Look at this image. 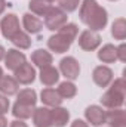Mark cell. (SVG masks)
<instances>
[{"label": "cell", "mask_w": 126, "mask_h": 127, "mask_svg": "<svg viewBox=\"0 0 126 127\" xmlns=\"http://www.w3.org/2000/svg\"><path fill=\"white\" fill-rule=\"evenodd\" d=\"M33 108L34 106H28V105H24V103H19V102H16L15 105H13V115L15 117H19V118H28V117H31L33 114Z\"/></svg>", "instance_id": "obj_23"}, {"label": "cell", "mask_w": 126, "mask_h": 127, "mask_svg": "<svg viewBox=\"0 0 126 127\" xmlns=\"http://www.w3.org/2000/svg\"><path fill=\"white\" fill-rule=\"evenodd\" d=\"M18 81L10 77V75H4L0 78V92L4 95H13L18 92Z\"/></svg>", "instance_id": "obj_14"}, {"label": "cell", "mask_w": 126, "mask_h": 127, "mask_svg": "<svg viewBox=\"0 0 126 127\" xmlns=\"http://www.w3.org/2000/svg\"><path fill=\"white\" fill-rule=\"evenodd\" d=\"M45 16V25L49 30H60L67 22V15L58 7H51Z\"/></svg>", "instance_id": "obj_2"}, {"label": "cell", "mask_w": 126, "mask_h": 127, "mask_svg": "<svg viewBox=\"0 0 126 127\" xmlns=\"http://www.w3.org/2000/svg\"><path fill=\"white\" fill-rule=\"evenodd\" d=\"M42 100H43L46 105L57 106V105L61 103L63 99H61V96L58 95L57 90H54V89H45V90L42 92Z\"/></svg>", "instance_id": "obj_20"}, {"label": "cell", "mask_w": 126, "mask_h": 127, "mask_svg": "<svg viewBox=\"0 0 126 127\" xmlns=\"http://www.w3.org/2000/svg\"><path fill=\"white\" fill-rule=\"evenodd\" d=\"M58 71L54 68V66H51V65H48V66H43L42 68V72H40V80H42V83L43 84H46V86H52V84H55L57 81H58Z\"/></svg>", "instance_id": "obj_15"}, {"label": "cell", "mask_w": 126, "mask_h": 127, "mask_svg": "<svg viewBox=\"0 0 126 127\" xmlns=\"http://www.w3.org/2000/svg\"><path fill=\"white\" fill-rule=\"evenodd\" d=\"M123 97H125V93H120L117 90L110 89L101 97V102H102V105H105L108 108H117V106H120L123 103Z\"/></svg>", "instance_id": "obj_8"}, {"label": "cell", "mask_w": 126, "mask_h": 127, "mask_svg": "<svg viewBox=\"0 0 126 127\" xmlns=\"http://www.w3.org/2000/svg\"><path fill=\"white\" fill-rule=\"evenodd\" d=\"M105 120L111 127H126V114L122 109H113L105 114Z\"/></svg>", "instance_id": "obj_13"}, {"label": "cell", "mask_w": 126, "mask_h": 127, "mask_svg": "<svg viewBox=\"0 0 126 127\" xmlns=\"http://www.w3.org/2000/svg\"><path fill=\"white\" fill-rule=\"evenodd\" d=\"M34 75H36L34 68L27 62H24L19 68L15 69V80L18 83H22V84H30L34 80Z\"/></svg>", "instance_id": "obj_6"}, {"label": "cell", "mask_w": 126, "mask_h": 127, "mask_svg": "<svg viewBox=\"0 0 126 127\" xmlns=\"http://www.w3.org/2000/svg\"><path fill=\"white\" fill-rule=\"evenodd\" d=\"M60 34H63L64 37H67L68 40L73 41L76 38V35H77V27L74 24H67V25L60 28Z\"/></svg>", "instance_id": "obj_27"}, {"label": "cell", "mask_w": 126, "mask_h": 127, "mask_svg": "<svg viewBox=\"0 0 126 127\" xmlns=\"http://www.w3.org/2000/svg\"><path fill=\"white\" fill-rule=\"evenodd\" d=\"M125 80L123 78H117L114 83H113V86H111V89L113 90H117V92H120V93H125Z\"/></svg>", "instance_id": "obj_29"}, {"label": "cell", "mask_w": 126, "mask_h": 127, "mask_svg": "<svg viewBox=\"0 0 126 127\" xmlns=\"http://www.w3.org/2000/svg\"><path fill=\"white\" fill-rule=\"evenodd\" d=\"M51 117H52V126L55 127H64L68 121V111L64 108H55L51 111Z\"/></svg>", "instance_id": "obj_16"}, {"label": "cell", "mask_w": 126, "mask_h": 127, "mask_svg": "<svg viewBox=\"0 0 126 127\" xmlns=\"http://www.w3.org/2000/svg\"><path fill=\"white\" fill-rule=\"evenodd\" d=\"M34 124L37 127H49L52 126V117H51V109L48 108H39L33 114Z\"/></svg>", "instance_id": "obj_10"}, {"label": "cell", "mask_w": 126, "mask_h": 127, "mask_svg": "<svg viewBox=\"0 0 126 127\" xmlns=\"http://www.w3.org/2000/svg\"><path fill=\"white\" fill-rule=\"evenodd\" d=\"M0 27H1L3 35H4L6 38L12 40V37H13L16 32H19V21H18V18H16L13 13H9V15H6V16L1 19Z\"/></svg>", "instance_id": "obj_3"}, {"label": "cell", "mask_w": 126, "mask_h": 127, "mask_svg": "<svg viewBox=\"0 0 126 127\" xmlns=\"http://www.w3.org/2000/svg\"><path fill=\"white\" fill-rule=\"evenodd\" d=\"M71 127H88V124H86L85 121H82V120H76V121L71 124Z\"/></svg>", "instance_id": "obj_32"}, {"label": "cell", "mask_w": 126, "mask_h": 127, "mask_svg": "<svg viewBox=\"0 0 126 127\" xmlns=\"http://www.w3.org/2000/svg\"><path fill=\"white\" fill-rule=\"evenodd\" d=\"M10 127H27V124L22 123V121H12Z\"/></svg>", "instance_id": "obj_33"}, {"label": "cell", "mask_w": 126, "mask_h": 127, "mask_svg": "<svg viewBox=\"0 0 126 127\" xmlns=\"http://www.w3.org/2000/svg\"><path fill=\"white\" fill-rule=\"evenodd\" d=\"M98 58L102 61V62H114L116 59H117V50H116V47L114 46H111V44H105L99 52H98Z\"/></svg>", "instance_id": "obj_18"}, {"label": "cell", "mask_w": 126, "mask_h": 127, "mask_svg": "<svg viewBox=\"0 0 126 127\" xmlns=\"http://www.w3.org/2000/svg\"><path fill=\"white\" fill-rule=\"evenodd\" d=\"M60 6L67 12H73L79 6V0H60Z\"/></svg>", "instance_id": "obj_28"}, {"label": "cell", "mask_w": 126, "mask_h": 127, "mask_svg": "<svg viewBox=\"0 0 126 127\" xmlns=\"http://www.w3.org/2000/svg\"><path fill=\"white\" fill-rule=\"evenodd\" d=\"M116 50H117V56H119V58H120V61H126V46L125 44H122V46H120V47H119V49H116Z\"/></svg>", "instance_id": "obj_31"}, {"label": "cell", "mask_w": 126, "mask_h": 127, "mask_svg": "<svg viewBox=\"0 0 126 127\" xmlns=\"http://www.w3.org/2000/svg\"><path fill=\"white\" fill-rule=\"evenodd\" d=\"M86 118L94 124V126H101L105 123V112L102 111V108L96 106V105H92L86 109Z\"/></svg>", "instance_id": "obj_11"}, {"label": "cell", "mask_w": 126, "mask_h": 127, "mask_svg": "<svg viewBox=\"0 0 126 127\" xmlns=\"http://www.w3.org/2000/svg\"><path fill=\"white\" fill-rule=\"evenodd\" d=\"M58 95L61 96V97H73V96L76 95V86L73 84V83H68V81H64L60 84V87H58Z\"/></svg>", "instance_id": "obj_25"}, {"label": "cell", "mask_w": 126, "mask_h": 127, "mask_svg": "<svg viewBox=\"0 0 126 127\" xmlns=\"http://www.w3.org/2000/svg\"><path fill=\"white\" fill-rule=\"evenodd\" d=\"M36 92L31 90V89H25L22 92H19L18 95V100L19 103H24V105H28V106H34L36 105Z\"/></svg>", "instance_id": "obj_21"}, {"label": "cell", "mask_w": 126, "mask_h": 127, "mask_svg": "<svg viewBox=\"0 0 126 127\" xmlns=\"http://www.w3.org/2000/svg\"><path fill=\"white\" fill-rule=\"evenodd\" d=\"M80 18L92 30H101L107 24V12L98 6L95 0H83L80 7Z\"/></svg>", "instance_id": "obj_1"}, {"label": "cell", "mask_w": 126, "mask_h": 127, "mask_svg": "<svg viewBox=\"0 0 126 127\" xmlns=\"http://www.w3.org/2000/svg\"><path fill=\"white\" fill-rule=\"evenodd\" d=\"M1 77H3V74H1V68H0V78H1Z\"/></svg>", "instance_id": "obj_37"}, {"label": "cell", "mask_w": 126, "mask_h": 127, "mask_svg": "<svg viewBox=\"0 0 126 127\" xmlns=\"http://www.w3.org/2000/svg\"><path fill=\"white\" fill-rule=\"evenodd\" d=\"M48 1H52V0H48Z\"/></svg>", "instance_id": "obj_38"}, {"label": "cell", "mask_w": 126, "mask_h": 127, "mask_svg": "<svg viewBox=\"0 0 126 127\" xmlns=\"http://www.w3.org/2000/svg\"><path fill=\"white\" fill-rule=\"evenodd\" d=\"M6 66L9 68V69H12V71H15L16 68H19L22 64L25 62V56H24V53H21V52H18V50H9L7 52V55H6Z\"/></svg>", "instance_id": "obj_12"}, {"label": "cell", "mask_w": 126, "mask_h": 127, "mask_svg": "<svg viewBox=\"0 0 126 127\" xmlns=\"http://www.w3.org/2000/svg\"><path fill=\"white\" fill-rule=\"evenodd\" d=\"M9 108V100L4 97V96H0V115L4 114Z\"/></svg>", "instance_id": "obj_30"}, {"label": "cell", "mask_w": 126, "mask_h": 127, "mask_svg": "<svg viewBox=\"0 0 126 127\" xmlns=\"http://www.w3.org/2000/svg\"><path fill=\"white\" fill-rule=\"evenodd\" d=\"M4 7H6V1L4 0H0V13L4 10Z\"/></svg>", "instance_id": "obj_35"}, {"label": "cell", "mask_w": 126, "mask_h": 127, "mask_svg": "<svg viewBox=\"0 0 126 127\" xmlns=\"http://www.w3.org/2000/svg\"><path fill=\"white\" fill-rule=\"evenodd\" d=\"M99 43H101V37L91 30L83 31L82 35L79 37V44L83 50H94L99 46Z\"/></svg>", "instance_id": "obj_4"}, {"label": "cell", "mask_w": 126, "mask_h": 127, "mask_svg": "<svg viewBox=\"0 0 126 127\" xmlns=\"http://www.w3.org/2000/svg\"><path fill=\"white\" fill-rule=\"evenodd\" d=\"M60 68L63 71V74L67 77V78H77L79 77V72H80V66H79V62L74 59V58H64L61 64H60Z\"/></svg>", "instance_id": "obj_5"}, {"label": "cell", "mask_w": 126, "mask_h": 127, "mask_svg": "<svg viewBox=\"0 0 126 127\" xmlns=\"http://www.w3.org/2000/svg\"><path fill=\"white\" fill-rule=\"evenodd\" d=\"M0 127H7V121L3 115H0Z\"/></svg>", "instance_id": "obj_34"}, {"label": "cell", "mask_w": 126, "mask_h": 127, "mask_svg": "<svg viewBox=\"0 0 126 127\" xmlns=\"http://www.w3.org/2000/svg\"><path fill=\"white\" fill-rule=\"evenodd\" d=\"M24 27H25V30L28 32L36 34V32H39L42 30L43 24H42V21H40L37 16H33L30 13H25V15H24Z\"/></svg>", "instance_id": "obj_17"}, {"label": "cell", "mask_w": 126, "mask_h": 127, "mask_svg": "<svg viewBox=\"0 0 126 127\" xmlns=\"http://www.w3.org/2000/svg\"><path fill=\"white\" fill-rule=\"evenodd\" d=\"M111 78H113V72H111L110 68H107V66H98V68H95L94 81L98 86H101V87L108 86V83L111 81Z\"/></svg>", "instance_id": "obj_9"}, {"label": "cell", "mask_w": 126, "mask_h": 127, "mask_svg": "<svg viewBox=\"0 0 126 127\" xmlns=\"http://www.w3.org/2000/svg\"><path fill=\"white\" fill-rule=\"evenodd\" d=\"M113 35H114V38H117V40H123L126 35V21L123 18H119V19H116L114 21V24H113Z\"/></svg>", "instance_id": "obj_24"}, {"label": "cell", "mask_w": 126, "mask_h": 127, "mask_svg": "<svg viewBox=\"0 0 126 127\" xmlns=\"http://www.w3.org/2000/svg\"><path fill=\"white\" fill-rule=\"evenodd\" d=\"M30 9L37 15H46V12L51 9V4L48 0H31L30 1Z\"/></svg>", "instance_id": "obj_22"}, {"label": "cell", "mask_w": 126, "mask_h": 127, "mask_svg": "<svg viewBox=\"0 0 126 127\" xmlns=\"http://www.w3.org/2000/svg\"><path fill=\"white\" fill-rule=\"evenodd\" d=\"M12 41H13V44L18 46L19 49H27V47H30V44H31L30 37H28L27 34H24L22 31L16 32V34L12 37Z\"/></svg>", "instance_id": "obj_26"}, {"label": "cell", "mask_w": 126, "mask_h": 127, "mask_svg": "<svg viewBox=\"0 0 126 127\" xmlns=\"http://www.w3.org/2000/svg\"><path fill=\"white\" fill-rule=\"evenodd\" d=\"M3 56H4V49H3V47L0 46V61L3 59Z\"/></svg>", "instance_id": "obj_36"}, {"label": "cell", "mask_w": 126, "mask_h": 127, "mask_svg": "<svg viewBox=\"0 0 126 127\" xmlns=\"http://www.w3.org/2000/svg\"><path fill=\"white\" fill-rule=\"evenodd\" d=\"M31 59L36 65H39V66L43 68V66H48V65L52 64V55L49 52H46V50L39 49V50H36L31 55Z\"/></svg>", "instance_id": "obj_19"}, {"label": "cell", "mask_w": 126, "mask_h": 127, "mask_svg": "<svg viewBox=\"0 0 126 127\" xmlns=\"http://www.w3.org/2000/svg\"><path fill=\"white\" fill-rule=\"evenodd\" d=\"M48 44H49V47L54 50V52H57V53H64V52H67L68 49H70V46H71V40H68L67 37H64L63 34H57V35H52L49 40H48Z\"/></svg>", "instance_id": "obj_7"}]
</instances>
